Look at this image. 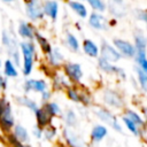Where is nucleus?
Wrapping results in <instances>:
<instances>
[{"label":"nucleus","instance_id":"obj_1","mask_svg":"<svg viewBox=\"0 0 147 147\" xmlns=\"http://www.w3.org/2000/svg\"><path fill=\"white\" fill-rule=\"evenodd\" d=\"M18 48L21 53V70L25 77H29L33 69L37 60V46L33 41L22 40L18 42Z\"/></svg>","mask_w":147,"mask_h":147},{"label":"nucleus","instance_id":"obj_37","mask_svg":"<svg viewBox=\"0 0 147 147\" xmlns=\"http://www.w3.org/2000/svg\"><path fill=\"white\" fill-rule=\"evenodd\" d=\"M52 96H53V91L52 90H46L44 92L40 93V101L41 103H45V102H48L52 100Z\"/></svg>","mask_w":147,"mask_h":147},{"label":"nucleus","instance_id":"obj_39","mask_svg":"<svg viewBox=\"0 0 147 147\" xmlns=\"http://www.w3.org/2000/svg\"><path fill=\"white\" fill-rule=\"evenodd\" d=\"M42 132H44V127H41V126H39V125H34V127L32 129V136L36 138V139H38V140H40V139H42Z\"/></svg>","mask_w":147,"mask_h":147},{"label":"nucleus","instance_id":"obj_14","mask_svg":"<svg viewBox=\"0 0 147 147\" xmlns=\"http://www.w3.org/2000/svg\"><path fill=\"white\" fill-rule=\"evenodd\" d=\"M63 134V139L65 141V144L69 147H85L84 141L80 139V137L74 131V129L70 127H64L62 131Z\"/></svg>","mask_w":147,"mask_h":147},{"label":"nucleus","instance_id":"obj_23","mask_svg":"<svg viewBox=\"0 0 147 147\" xmlns=\"http://www.w3.org/2000/svg\"><path fill=\"white\" fill-rule=\"evenodd\" d=\"M2 75L6 78H17L20 72H18V68L9 60H5V62H2Z\"/></svg>","mask_w":147,"mask_h":147},{"label":"nucleus","instance_id":"obj_6","mask_svg":"<svg viewBox=\"0 0 147 147\" xmlns=\"http://www.w3.org/2000/svg\"><path fill=\"white\" fill-rule=\"evenodd\" d=\"M24 8L28 18L32 22L40 21L45 16L41 0H24Z\"/></svg>","mask_w":147,"mask_h":147},{"label":"nucleus","instance_id":"obj_4","mask_svg":"<svg viewBox=\"0 0 147 147\" xmlns=\"http://www.w3.org/2000/svg\"><path fill=\"white\" fill-rule=\"evenodd\" d=\"M61 70L74 85H79L84 77V70L77 62H64Z\"/></svg>","mask_w":147,"mask_h":147},{"label":"nucleus","instance_id":"obj_17","mask_svg":"<svg viewBox=\"0 0 147 147\" xmlns=\"http://www.w3.org/2000/svg\"><path fill=\"white\" fill-rule=\"evenodd\" d=\"M123 115L126 116L129 119H131L140 130H145L147 127V124L145 122V118L138 111H136L134 109H132V108H124Z\"/></svg>","mask_w":147,"mask_h":147},{"label":"nucleus","instance_id":"obj_11","mask_svg":"<svg viewBox=\"0 0 147 147\" xmlns=\"http://www.w3.org/2000/svg\"><path fill=\"white\" fill-rule=\"evenodd\" d=\"M16 31H17L18 37L22 38V40H26V41H33L34 34L37 32L34 25L26 21H21L17 25Z\"/></svg>","mask_w":147,"mask_h":147},{"label":"nucleus","instance_id":"obj_9","mask_svg":"<svg viewBox=\"0 0 147 147\" xmlns=\"http://www.w3.org/2000/svg\"><path fill=\"white\" fill-rule=\"evenodd\" d=\"M99 57H101V59H103V60H106L110 63H116L122 59V55L110 44L102 42L101 48H99Z\"/></svg>","mask_w":147,"mask_h":147},{"label":"nucleus","instance_id":"obj_25","mask_svg":"<svg viewBox=\"0 0 147 147\" xmlns=\"http://www.w3.org/2000/svg\"><path fill=\"white\" fill-rule=\"evenodd\" d=\"M41 107L44 108V110L52 117V118H55V117H59L62 115V109H61V106L56 102V101H48V102H45L41 105Z\"/></svg>","mask_w":147,"mask_h":147},{"label":"nucleus","instance_id":"obj_8","mask_svg":"<svg viewBox=\"0 0 147 147\" xmlns=\"http://www.w3.org/2000/svg\"><path fill=\"white\" fill-rule=\"evenodd\" d=\"M51 80H52V83H51L52 91H56V92H63L68 87H70L71 85H74L68 79V77L64 75V72L61 69L54 70V74L52 75Z\"/></svg>","mask_w":147,"mask_h":147},{"label":"nucleus","instance_id":"obj_24","mask_svg":"<svg viewBox=\"0 0 147 147\" xmlns=\"http://www.w3.org/2000/svg\"><path fill=\"white\" fill-rule=\"evenodd\" d=\"M99 48L100 47L94 41H92L91 39H85L83 41V51H84V53L87 56L92 57V59H98L99 57Z\"/></svg>","mask_w":147,"mask_h":147},{"label":"nucleus","instance_id":"obj_27","mask_svg":"<svg viewBox=\"0 0 147 147\" xmlns=\"http://www.w3.org/2000/svg\"><path fill=\"white\" fill-rule=\"evenodd\" d=\"M133 59L137 63V68H139L140 70H142L144 72L147 74V52H146V49L136 51V55Z\"/></svg>","mask_w":147,"mask_h":147},{"label":"nucleus","instance_id":"obj_5","mask_svg":"<svg viewBox=\"0 0 147 147\" xmlns=\"http://www.w3.org/2000/svg\"><path fill=\"white\" fill-rule=\"evenodd\" d=\"M15 124H16V122H15V116L13 113L11 103H10V101L7 100L2 111L0 114V130L7 134V133L11 132Z\"/></svg>","mask_w":147,"mask_h":147},{"label":"nucleus","instance_id":"obj_28","mask_svg":"<svg viewBox=\"0 0 147 147\" xmlns=\"http://www.w3.org/2000/svg\"><path fill=\"white\" fill-rule=\"evenodd\" d=\"M121 122H122V124L125 126V129H126L130 133H132V134L136 136V137H141L142 130H140V129H139L131 119H129L126 116L122 115V116H121Z\"/></svg>","mask_w":147,"mask_h":147},{"label":"nucleus","instance_id":"obj_26","mask_svg":"<svg viewBox=\"0 0 147 147\" xmlns=\"http://www.w3.org/2000/svg\"><path fill=\"white\" fill-rule=\"evenodd\" d=\"M33 40H36V42L38 44V46H39V48L41 49V52L46 55V54H48L51 51H52V45H51V42L48 41V39L45 37V36H42L40 32H36V34H34V39Z\"/></svg>","mask_w":147,"mask_h":147},{"label":"nucleus","instance_id":"obj_18","mask_svg":"<svg viewBox=\"0 0 147 147\" xmlns=\"http://www.w3.org/2000/svg\"><path fill=\"white\" fill-rule=\"evenodd\" d=\"M15 139L20 142H29L30 141V132L29 130L23 125V124H20V123H16L10 132Z\"/></svg>","mask_w":147,"mask_h":147},{"label":"nucleus","instance_id":"obj_42","mask_svg":"<svg viewBox=\"0 0 147 147\" xmlns=\"http://www.w3.org/2000/svg\"><path fill=\"white\" fill-rule=\"evenodd\" d=\"M14 147H32L29 142H17Z\"/></svg>","mask_w":147,"mask_h":147},{"label":"nucleus","instance_id":"obj_20","mask_svg":"<svg viewBox=\"0 0 147 147\" xmlns=\"http://www.w3.org/2000/svg\"><path fill=\"white\" fill-rule=\"evenodd\" d=\"M33 114H34V118H36V124L41 127H45V126L52 124V122H53V118L44 110V108L41 106H39Z\"/></svg>","mask_w":147,"mask_h":147},{"label":"nucleus","instance_id":"obj_33","mask_svg":"<svg viewBox=\"0 0 147 147\" xmlns=\"http://www.w3.org/2000/svg\"><path fill=\"white\" fill-rule=\"evenodd\" d=\"M136 75H137V80L139 84V87L147 93V74L140 70L139 68H136Z\"/></svg>","mask_w":147,"mask_h":147},{"label":"nucleus","instance_id":"obj_15","mask_svg":"<svg viewBox=\"0 0 147 147\" xmlns=\"http://www.w3.org/2000/svg\"><path fill=\"white\" fill-rule=\"evenodd\" d=\"M108 136V126H106L105 124H95L90 133V139L92 142L94 144H99L106 137Z\"/></svg>","mask_w":147,"mask_h":147},{"label":"nucleus","instance_id":"obj_19","mask_svg":"<svg viewBox=\"0 0 147 147\" xmlns=\"http://www.w3.org/2000/svg\"><path fill=\"white\" fill-rule=\"evenodd\" d=\"M42 9H44V15L49 17L51 20L55 21L57 18V13H59V5L54 0H46L42 2Z\"/></svg>","mask_w":147,"mask_h":147},{"label":"nucleus","instance_id":"obj_43","mask_svg":"<svg viewBox=\"0 0 147 147\" xmlns=\"http://www.w3.org/2000/svg\"><path fill=\"white\" fill-rule=\"evenodd\" d=\"M2 2H6V3H10V2H13V1H15V0H1Z\"/></svg>","mask_w":147,"mask_h":147},{"label":"nucleus","instance_id":"obj_36","mask_svg":"<svg viewBox=\"0 0 147 147\" xmlns=\"http://www.w3.org/2000/svg\"><path fill=\"white\" fill-rule=\"evenodd\" d=\"M134 41H136V44H134V47H136V51H138V49H146V47H147V41H146V39H145V37L144 36H136L134 37Z\"/></svg>","mask_w":147,"mask_h":147},{"label":"nucleus","instance_id":"obj_40","mask_svg":"<svg viewBox=\"0 0 147 147\" xmlns=\"http://www.w3.org/2000/svg\"><path fill=\"white\" fill-rule=\"evenodd\" d=\"M8 87V78H6L2 72H0V93L5 92Z\"/></svg>","mask_w":147,"mask_h":147},{"label":"nucleus","instance_id":"obj_30","mask_svg":"<svg viewBox=\"0 0 147 147\" xmlns=\"http://www.w3.org/2000/svg\"><path fill=\"white\" fill-rule=\"evenodd\" d=\"M88 22H90V25L96 30H105L106 29V20L103 16H101L99 14H95V13L91 14Z\"/></svg>","mask_w":147,"mask_h":147},{"label":"nucleus","instance_id":"obj_35","mask_svg":"<svg viewBox=\"0 0 147 147\" xmlns=\"http://www.w3.org/2000/svg\"><path fill=\"white\" fill-rule=\"evenodd\" d=\"M79 103H83L84 106H91L92 105V96H91V93L84 88L80 90V102Z\"/></svg>","mask_w":147,"mask_h":147},{"label":"nucleus","instance_id":"obj_44","mask_svg":"<svg viewBox=\"0 0 147 147\" xmlns=\"http://www.w3.org/2000/svg\"><path fill=\"white\" fill-rule=\"evenodd\" d=\"M144 118H145V122H146V124H147V113L145 114V117H144Z\"/></svg>","mask_w":147,"mask_h":147},{"label":"nucleus","instance_id":"obj_32","mask_svg":"<svg viewBox=\"0 0 147 147\" xmlns=\"http://www.w3.org/2000/svg\"><path fill=\"white\" fill-rule=\"evenodd\" d=\"M65 42H67L68 47H69L72 52H75V53H77V52L79 51V48H80L78 39H77L76 36H74L72 33H67V36H65Z\"/></svg>","mask_w":147,"mask_h":147},{"label":"nucleus","instance_id":"obj_22","mask_svg":"<svg viewBox=\"0 0 147 147\" xmlns=\"http://www.w3.org/2000/svg\"><path fill=\"white\" fill-rule=\"evenodd\" d=\"M16 103L17 105H20V106H22V107H24V108H26L28 110H30V111H32V113H34L36 110H37V108L39 107V105H38V102L34 100V99H32V98H30L29 95H20V96H16Z\"/></svg>","mask_w":147,"mask_h":147},{"label":"nucleus","instance_id":"obj_16","mask_svg":"<svg viewBox=\"0 0 147 147\" xmlns=\"http://www.w3.org/2000/svg\"><path fill=\"white\" fill-rule=\"evenodd\" d=\"M1 44L5 47V49L7 51L8 54L20 49L18 48V42H16L15 37H13L7 30H3L1 32Z\"/></svg>","mask_w":147,"mask_h":147},{"label":"nucleus","instance_id":"obj_13","mask_svg":"<svg viewBox=\"0 0 147 147\" xmlns=\"http://www.w3.org/2000/svg\"><path fill=\"white\" fill-rule=\"evenodd\" d=\"M46 61L49 68H52L53 70H57L62 68L64 63V56L59 48H52V51L46 54Z\"/></svg>","mask_w":147,"mask_h":147},{"label":"nucleus","instance_id":"obj_31","mask_svg":"<svg viewBox=\"0 0 147 147\" xmlns=\"http://www.w3.org/2000/svg\"><path fill=\"white\" fill-rule=\"evenodd\" d=\"M56 136H57V129L53 124H49V125H47V126L44 127L42 139H45L47 141H53L56 138Z\"/></svg>","mask_w":147,"mask_h":147},{"label":"nucleus","instance_id":"obj_41","mask_svg":"<svg viewBox=\"0 0 147 147\" xmlns=\"http://www.w3.org/2000/svg\"><path fill=\"white\" fill-rule=\"evenodd\" d=\"M6 102H7L6 96H3V95L0 93V114H1V111H2V109H3V107H5V105H6Z\"/></svg>","mask_w":147,"mask_h":147},{"label":"nucleus","instance_id":"obj_2","mask_svg":"<svg viewBox=\"0 0 147 147\" xmlns=\"http://www.w3.org/2000/svg\"><path fill=\"white\" fill-rule=\"evenodd\" d=\"M93 113L106 126H110L116 132H121V133L123 132V126L119 123V119L110 109H108L106 107L98 106V107L93 108Z\"/></svg>","mask_w":147,"mask_h":147},{"label":"nucleus","instance_id":"obj_21","mask_svg":"<svg viewBox=\"0 0 147 147\" xmlns=\"http://www.w3.org/2000/svg\"><path fill=\"white\" fill-rule=\"evenodd\" d=\"M62 121L65 125V127H70V129H75L78 125V116L75 113L74 109H67L64 111H62Z\"/></svg>","mask_w":147,"mask_h":147},{"label":"nucleus","instance_id":"obj_7","mask_svg":"<svg viewBox=\"0 0 147 147\" xmlns=\"http://www.w3.org/2000/svg\"><path fill=\"white\" fill-rule=\"evenodd\" d=\"M22 88L25 94H29L31 92L33 93H41L49 88V83L44 78H28L24 80Z\"/></svg>","mask_w":147,"mask_h":147},{"label":"nucleus","instance_id":"obj_38","mask_svg":"<svg viewBox=\"0 0 147 147\" xmlns=\"http://www.w3.org/2000/svg\"><path fill=\"white\" fill-rule=\"evenodd\" d=\"M87 1L92 6V8L96 9V10H100V11L105 10V5H103V2L101 0H87Z\"/></svg>","mask_w":147,"mask_h":147},{"label":"nucleus","instance_id":"obj_12","mask_svg":"<svg viewBox=\"0 0 147 147\" xmlns=\"http://www.w3.org/2000/svg\"><path fill=\"white\" fill-rule=\"evenodd\" d=\"M114 47L119 52V54L122 56H125V57H134L136 55V47L133 44H131L130 41L127 40H124V39H114Z\"/></svg>","mask_w":147,"mask_h":147},{"label":"nucleus","instance_id":"obj_45","mask_svg":"<svg viewBox=\"0 0 147 147\" xmlns=\"http://www.w3.org/2000/svg\"><path fill=\"white\" fill-rule=\"evenodd\" d=\"M1 68H2V60L0 59V70H1Z\"/></svg>","mask_w":147,"mask_h":147},{"label":"nucleus","instance_id":"obj_34","mask_svg":"<svg viewBox=\"0 0 147 147\" xmlns=\"http://www.w3.org/2000/svg\"><path fill=\"white\" fill-rule=\"evenodd\" d=\"M70 7H71L80 17H86L87 10H86V8H85L84 5H82V3H79V2H76V1H71V2H70Z\"/></svg>","mask_w":147,"mask_h":147},{"label":"nucleus","instance_id":"obj_10","mask_svg":"<svg viewBox=\"0 0 147 147\" xmlns=\"http://www.w3.org/2000/svg\"><path fill=\"white\" fill-rule=\"evenodd\" d=\"M98 67L102 72H105L107 75H116L121 79L126 78V72L124 71V69H122L121 67H117L115 63H110L101 57H98Z\"/></svg>","mask_w":147,"mask_h":147},{"label":"nucleus","instance_id":"obj_3","mask_svg":"<svg viewBox=\"0 0 147 147\" xmlns=\"http://www.w3.org/2000/svg\"><path fill=\"white\" fill-rule=\"evenodd\" d=\"M101 99L108 109H124L125 107V101L117 90L106 87L101 93Z\"/></svg>","mask_w":147,"mask_h":147},{"label":"nucleus","instance_id":"obj_29","mask_svg":"<svg viewBox=\"0 0 147 147\" xmlns=\"http://www.w3.org/2000/svg\"><path fill=\"white\" fill-rule=\"evenodd\" d=\"M80 87L78 85H71L70 87H68L64 93L67 95V98L75 103H79L80 102Z\"/></svg>","mask_w":147,"mask_h":147}]
</instances>
